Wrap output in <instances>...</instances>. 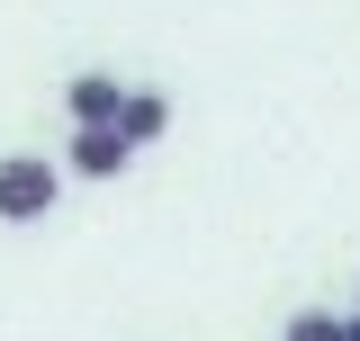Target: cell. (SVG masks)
<instances>
[{
  "label": "cell",
  "instance_id": "obj_2",
  "mask_svg": "<svg viewBox=\"0 0 360 341\" xmlns=\"http://www.w3.org/2000/svg\"><path fill=\"white\" fill-rule=\"evenodd\" d=\"M127 162H135V144L117 126H72V144H63V170H82V180H117Z\"/></svg>",
  "mask_w": 360,
  "mask_h": 341
},
{
  "label": "cell",
  "instance_id": "obj_6",
  "mask_svg": "<svg viewBox=\"0 0 360 341\" xmlns=\"http://www.w3.org/2000/svg\"><path fill=\"white\" fill-rule=\"evenodd\" d=\"M342 341H360V314H342Z\"/></svg>",
  "mask_w": 360,
  "mask_h": 341
},
{
  "label": "cell",
  "instance_id": "obj_1",
  "mask_svg": "<svg viewBox=\"0 0 360 341\" xmlns=\"http://www.w3.org/2000/svg\"><path fill=\"white\" fill-rule=\"evenodd\" d=\"M54 198H63V170L45 153H9L0 162V225H45Z\"/></svg>",
  "mask_w": 360,
  "mask_h": 341
},
{
  "label": "cell",
  "instance_id": "obj_4",
  "mask_svg": "<svg viewBox=\"0 0 360 341\" xmlns=\"http://www.w3.org/2000/svg\"><path fill=\"white\" fill-rule=\"evenodd\" d=\"M117 135H127L135 153L162 144V135H172V99H162V90H127V99H117Z\"/></svg>",
  "mask_w": 360,
  "mask_h": 341
},
{
  "label": "cell",
  "instance_id": "obj_3",
  "mask_svg": "<svg viewBox=\"0 0 360 341\" xmlns=\"http://www.w3.org/2000/svg\"><path fill=\"white\" fill-rule=\"evenodd\" d=\"M117 99H127L117 72H72V81H63V117H72V126H117Z\"/></svg>",
  "mask_w": 360,
  "mask_h": 341
},
{
  "label": "cell",
  "instance_id": "obj_5",
  "mask_svg": "<svg viewBox=\"0 0 360 341\" xmlns=\"http://www.w3.org/2000/svg\"><path fill=\"white\" fill-rule=\"evenodd\" d=\"M279 341H342V314H324V305H297V314L279 323Z\"/></svg>",
  "mask_w": 360,
  "mask_h": 341
},
{
  "label": "cell",
  "instance_id": "obj_7",
  "mask_svg": "<svg viewBox=\"0 0 360 341\" xmlns=\"http://www.w3.org/2000/svg\"><path fill=\"white\" fill-rule=\"evenodd\" d=\"M352 314H360V305H352Z\"/></svg>",
  "mask_w": 360,
  "mask_h": 341
}]
</instances>
